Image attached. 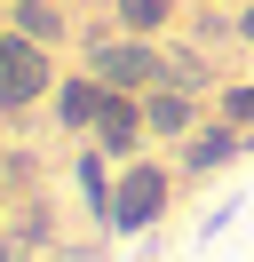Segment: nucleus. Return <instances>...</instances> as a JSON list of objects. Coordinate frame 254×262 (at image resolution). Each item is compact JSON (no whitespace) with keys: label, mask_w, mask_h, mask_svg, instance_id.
<instances>
[{"label":"nucleus","mask_w":254,"mask_h":262,"mask_svg":"<svg viewBox=\"0 0 254 262\" xmlns=\"http://www.w3.org/2000/svg\"><path fill=\"white\" fill-rule=\"evenodd\" d=\"M16 199H24V191H16V183H8V167H0V223L16 214Z\"/></svg>","instance_id":"nucleus-15"},{"label":"nucleus","mask_w":254,"mask_h":262,"mask_svg":"<svg viewBox=\"0 0 254 262\" xmlns=\"http://www.w3.org/2000/svg\"><path fill=\"white\" fill-rule=\"evenodd\" d=\"M0 8H8V24H16L24 40H40V48H56V56L79 40V24H72V0H0Z\"/></svg>","instance_id":"nucleus-8"},{"label":"nucleus","mask_w":254,"mask_h":262,"mask_svg":"<svg viewBox=\"0 0 254 262\" xmlns=\"http://www.w3.org/2000/svg\"><path fill=\"white\" fill-rule=\"evenodd\" d=\"M79 64H88L111 96H151V88L167 80V40H143V32L103 24L95 40H79Z\"/></svg>","instance_id":"nucleus-2"},{"label":"nucleus","mask_w":254,"mask_h":262,"mask_svg":"<svg viewBox=\"0 0 254 262\" xmlns=\"http://www.w3.org/2000/svg\"><path fill=\"white\" fill-rule=\"evenodd\" d=\"M103 103H111V88L95 80L88 64H72V72L56 80V96H48V119H56V135H64V143H88V135H95V119H103Z\"/></svg>","instance_id":"nucleus-5"},{"label":"nucleus","mask_w":254,"mask_h":262,"mask_svg":"<svg viewBox=\"0 0 254 262\" xmlns=\"http://www.w3.org/2000/svg\"><path fill=\"white\" fill-rule=\"evenodd\" d=\"M143 119H151V143H190V135L215 119V96H190V88L159 80L151 96H143Z\"/></svg>","instance_id":"nucleus-6"},{"label":"nucleus","mask_w":254,"mask_h":262,"mask_svg":"<svg viewBox=\"0 0 254 262\" xmlns=\"http://www.w3.org/2000/svg\"><path fill=\"white\" fill-rule=\"evenodd\" d=\"M246 151H254V135L238 127V119H222V112H215L199 135H190V143H175V167H183V183H215V175H230Z\"/></svg>","instance_id":"nucleus-4"},{"label":"nucleus","mask_w":254,"mask_h":262,"mask_svg":"<svg viewBox=\"0 0 254 262\" xmlns=\"http://www.w3.org/2000/svg\"><path fill=\"white\" fill-rule=\"evenodd\" d=\"M167 88H190V96H215V56H206V40H175L167 48Z\"/></svg>","instance_id":"nucleus-11"},{"label":"nucleus","mask_w":254,"mask_h":262,"mask_svg":"<svg viewBox=\"0 0 254 262\" xmlns=\"http://www.w3.org/2000/svg\"><path fill=\"white\" fill-rule=\"evenodd\" d=\"M0 167H8V143H0Z\"/></svg>","instance_id":"nucleus-18"},{"label":"nucleus","mask_w":254,"mask_h":262,"mask_svg":"<svg viewBox=\"0 0 254 262\" xmlns=\"http://www.w3.org/2000/svg\"><path fill=\"white\" fill-rule=\"evenodd\" d=\"M175 191H183V167H175V159H151V151L127 159L119 183H111V223L103 230H111V238H151V230L175 214Z\"/></svg>","instance_id":"nucleus-1"},{"label":"nucleus","mask_w":254,"mask_h":262,"mask_svg":"<svg viewBox=\"0 0 254 262\" xmlns=\"http://www.w3.org/2000/svg\"><path fill=\"white\" fill-rule=\"evenodd\" d=\"M111 183H119V167H111L95 143H72V191H79V207H88L95 230L111 223Z\"/></svg>","instance_id":"nucleus-9"},{"label":"nucleus","mask_w":254,"mask_h":262,"mask_svg":"<svg viewBox=\"0 0 254 262\" xmlns=\"http://www.w3.org/2000/svg\"><path fill=\"white\" fill-rule=\"evenodd\" d=\"M88 143L103 151L111 167L143 159V151H151V119H143V96H111V103H103V119H95V135H88Z\"/></svg>","instance_id":"nucleus-7"},{"label":"nucleus","mask_w":254,"mask_h":262,"mask_svg":"<svg viewBox=\"0 0 254 262\" xmlns=\"http://www.w3.org/2000/svg\"><path fill=\"white\" fill-rule=\"evenodd\" d=\"M215 112H222V119H238V127L254 135V80H246V72H238V80H222V88H215Z\"/></svg>","instance_id":"nucleus-12"},{"label":"nucleus","mask_w":254,"mask_h":262,"mask_svg":"<svg viewBox=\"0 0 254 262\" xmlns=\"http://www.w3.org/2000/svg\"><path fill=\"white\" fill-rule=\"evenodd\" d=\"M230 223H238V199H215V207L199 214V230H190V246H215V238H222Z\"/></svg>","instance_id":"nucleus-13"},{"label":"nucleus","mask_w":254,"mask_h":262,"mask_svg":"<svg viewBox=\"0 0 254 262\" xmlns=\"http://www.w3.org/2000/svg\"><path fill=\"white\" fill-rule=\"evenodd\" d=\"M56 48H40V40H24L8 24L0 32V119H24V112H48V96H56Z\"/></svg>","instance_id":"nucleus-3"},{"label":"nucleus","mask_w":254,"mask_h":262,"mask_svg":"<svg viewBox=\"0 0 254 262\" xmlns=\"http://www.w3.org/2000/svg\"><path fill=\"white\" fill-rule=\"evenodd\" d=\"M103 8H111V24H119V32L167 40V32H175V16H183L190 0H103Z\"/></svg>","instance_id":"nucleus-10"},{"label":"nucleus","mask_w":254,"mask_h":262,"mask_svg":"<svg viewBox=\"0 0 254 262\" xmlns=\"http://www.w3.org/2000/svg\"><path fill=\"white\" fill-rule=\"evenodd\" d=\"M190 8H238V0H190Z\"/></svg>","instance_id":"nucleus-16"},{"label":"nucleus","mask_w":254,"mask_h":262,"mask_svg":"<svg viewBox=\"0 0 254 262\" xmlns=\"http://www.w3.org/2000/svg\"><path fill=\"white\" fill-rule=\"evenodd\" d=\"M230 32H238V48L254 56V0H238V8H230Z\"/></svg>","instance_id":"nucleus-14"},{"label":"nucleus","mask_w":254,"mask_h":262,"mask_svg":"<svg viewBox=\"0 0 254 262\" xmlns=\"http://www.w3.org/2000/svg\"><path fill=\"white\" fill-rule=\"evenodd\" d=\"M0 32H8V8H0Z\"/></svg>","instance_id":"nucleus-17"}]
</instances>
